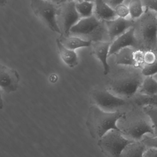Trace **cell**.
Returning a JSON list of instances; mask_svg holds the SVG:
<instances>
[{"label":"cell","mask_w":157,"mask_h":157,"mask_svg":"<svg viewBox=\"0 0 157 157\" xmlns=\"http://www.w3.org/2000/svg\"><path fill=\"white\" fill-rule=\"evenodd\" d=\"M125 113L120 110L106 111L96 105L90 107L86 122L90 135L99 140L112 130H120L118 122Z\"/></svg>","instance_id":"6da1fadb"},{"label":"cell","mask_w":157,"mask_h":157,"mask_svg":"<svg viewBox=\"0 0 157 157\" xmlns=\"http://www.w3.org/2000/svg\"><path fill=\"white\" fill-rule=\"evenodd\" d=\"M144 78L141 68L131 67L116 74L110 81L108 90L123 98H130L138 93Z\"/></svg>","instance_id":"7a4b0ae2"},{"label":"cell","mask_w":157,"mask_h":157,"mask_svg":"<svg viewBox=\"0 0 157 157\" xmlns=\"http://www.w3.org/2000/svg\"><path fill=\"white\" fill-rule=\"evenodd\" d=\"M134 28L139 49L154 50L157 46V13L145 9L143 15L135 21Z\"/></svg>","instance_id":"3957f363"},{"label":"cell","mask_w":157,"mask_h":157,"mask_svg":"<svg viewBox=\"0 0 157 157\" xmlns=\"http://www.w3.org/2000/svg\"><path fill=\"white\" fill-rule=\"evenodd\" d=\"M118 127L125 137L132 141H140L145 136L155 135L151 121L147 114L145 117L125 113L118 122Z\"/></svg>","instance_id":"277c9868"},{"label":"cell","mask_w":157,"mask_h":157,"mask_svg":"<svg viewBox=\"0 0 157 157\" xmlns=\"http://www.w3.org/2000/svg\"><path fill=\"white\" fill-rule=\"evenodd\" d=\"M70 36H77L93 42L110 41L105 21L95 15L81 18L70 31Z\"/></svg>","instance_id":"5b68a950"},{"label":"cell","mask_w":157,"mask_h":157,"mask_svg":"<svg viewBox=\"0 0 157 157\" xmlns=\"http://www.w3.org/2000/svg\"><path fill=\"white\" fill-rule=\"evenodd\" d=\"M133 142L125 137L120 130H113L99 139L97 145L107 156L121 157L123 151Z\"/></svg>","instance_id":"8992f818"},{"label":"cell","mask_w":157,"mask_h":157,"mask_svg":"<svg viewBox=\"0 0 157 157\" xmlns=\"http://www.w3.org/2000/svg\"><path fill=\"white\" fill-rule=\"evenodd\" d=\"M59 4L49 0H31V6L35 14L53 31L62 34L57 21Z\"/></svg>","instance_id":"52a82bcc"},{"label":"cell","mask_w":157,"mask_h":157,"mask_svg":"<svg viewBox=\"0 0 157 157\" xmlns=\"http://www.w3.org/2000/svg\"><path fill=\"white\" fill-rule=\"evenodd\" d=\"M76 3L66 2L58 5L57 21L62 34L65 36H70L72 28L81 19L77 10Z\"/></svg>","instance_id":"ba28073f"},{"label":"cell","mask_w":157,"mask_h":157,"mask_svg":"<svg viewBox=\"0 0 157 157\" xmlns=\"http://www.w3.org/2000/svg\"><path fill=\"white\" fill-rule=\"evenodd\" d=\"M92 98L95 105L106 111L119 110L117 109L118 108L126 104L125 99L115 95L108 90H95L92 94Z\"/></svg>","instance_id":"9c48e42d"},{"label":"cell","mask_w":157,"mask_h":157,"mask_svg":"<svg viewBox=\"0 0 157 157\" xmlns=\"http://www.w3.org/2000/svg\"><path fill=\"white\" fill-rule=\"evenodd\" d=\"M19 80L20 76L16 70L5 65H1L0 87L4 92L8 94L16 91Z\"/></svg>","instance_id":"30bf717a"},{"label":"cell","mask_w":157,"mask_h":157,"mask_svg":"<svg viewBox=\"0 0 157 157\" xmlns=\"http://www.w3.org/2000/svg\"><path fill=\"white\" fill-rule=\"evenodd\" d=\"M128 48L139 49V44L134 27L112 42L109 57L115 55L120 51Z\"/></svg>","instance_id":"8fae6325"},{"label":"cell","mask_w":157,"mask_h":157,"mask_svg":"<svg viewBox=\"0 0 157 157\" xmlns=\"http://www.w3.org/2000/svg\"><path fill=\"white\" fill-rule=\"evenodd\" d=\"M110 40L111 42L133 27L135 21L130 18L117 17L113 20L105 21Z\"/></svg>","instance_id":"7c38bea8"},{"label":"cell","mask_w":157,"mask_h":157,"mask_svg":"<svg viewBox=\"0 0 157 157\" xmlns=\"http://www.w3.org/2000/svg\"><path fill=\"white\" fill-rule=\"evenodd\" d=\"M111 41H100L93 42V54L100 61L103 69V74L106 75L109 73L110 66L108 63L109 57Z\"/></svg>","instance_id":"4fadbf2b"},{"label":"cell","mask_w":157,"mask_h":157,"mask_svg":"<svg viewBox=\"0 0 157 157\" xmlns=\"http://www.w3.org/2000/svg\"><path fill=\"white\" fill-rule=\"evenodd\" d=\"M94 15L103 21H110L117 17L114 8L105 0H95L94 2Z\"/></svg>","instance_id":"5bb4252c"},{"label":"cell","mask_w":157,"mask_h":157,"mask_svg":"<svg viewBox=\"0 0 157 157\" xmlns=\"http://www.w3.org/2000/svg\"><path fill=\"white\" fill-rule=\"evenodd\" d=\"M135 50L134 48H128L120 51L114 55L116 64L125 67L140 68L135 58Z\"/></svg>","instance_id":"9a60e30c"},{"label":"cell","mask_w":157,"mask_h":157,"mask_svg":"<svg viewBox=\"0 0 157 157\" xmlns=\"http://www.w3.org/2000/svg\"><path fill=\"white\" fill-rule=\"evenodd\" d=\"M56 43L59 54L64 63L70 68H74L78 65V56L76 52L65 47L59 39L57 40Z\"/></svg>","instance_id":"2e32d148"},{"label":"cell","mask_w":157,"mask_h":157,"mask_svg":"<svg viewBox=\"0 0 157 157\" xmlns=\"http://www.w3.org/2000/svg\"><path fill=\"white\" fill-rule=\"evenodd\" d=\"M59 40L61 43L67 48L75 51L81 48H88L92 46L93 42L90 40H86L77 36H63Z\"/></svg>","instance_id":"e0dca14e"},{"label":"cell","mask_w":157,"mask_h":157,"mask_svg":"<svg viewBox=\"0 0 157 157\" xmlns=\"http://www.w3.org/2000/svg\"><path fill=\"white\" fill-rule=\"evenodd\" d=\"M147 147L142 141H134L126 146L121 157H143Z\"/></svg>","instance_id":"ac0fdd59"},{"label":"cell","mask_w":157,"mask_h":157,"mask_svg":"<svg viewBox=\"0 0 157 157\" xmlns=\"http://www.w3.org/2000/svg\"><path fill=\"white\" fill-rule=\"evenodd\" d=\"M139 95L152 96L157 94V79L154 76L144 77L139 88Z\"/></svg>","instance_id":"d6986e66"},{"label":"cell","mask_w":157,"mask_h":157,"mask_svg":"<svg viewBox=\"0 0 157 157\" xmlns=\"http://www.w3.org/2000/svg\"><path fill=\"white\" fill-rule=\"evenodd\" d=\"M127 5L130 11V18L134 21L140 18L145 11L143 0H130Z\"/></svg>","instance_id":"ffe728a7"},{"label":"cell","mask_w":157,"mask_h":157,"mask_svg":"<svg viewBox=\"0 0 157 157\" xmlns=\"http://www.w3.org/2000/svg\"><path fill=\"white\" fill-rule=\"evenodd\" d=\"M76 7L81 18H87L94 15V2L82 1L76 3Z\"/></svg>","instance_id":"44dd1931"},{"label":"cell","mask_w":157,"mask_h":157,"mask_svg":"<svg viewBox=\"0 0 157 157\" xmlns=\"http://www.w3.org/2000/svg\"><path fill=\"white\" fill-rule=\"evenodd\" d=\"M143 108L144 112L151 121L155 132L154 135H157V107L147 105Z\"/></svg>","instance_id":"7402d4cb"},{"label":"cell","mask_w":157,"mask_h":157,"mask_svg":"<svg viewBox=\"0 0 157 157\" xmlns=\"http://www.w3.org/2000/svg\"><path fill=\"white\" fill-rule=\"evenodd\" d=\"M138 106L144 107L147 105L157 107V94L152 96H145L139 95L135 100Z\"/></svg>","instance_id":"603a6c76"},{"label":"cell","mask_w":157,"mask_h":157,"mask_svg":"<svg viewBox=\"0 0 157 157\" xmlns=\"http://www.w3.org/2000/svg\"><path fill=\"white\" fill-rule=\"evenodd\" d=\"M117 17L121 18H130V11L128 5L125 3L121 4L114 8Z\"/></svg>","instance_id":"cb8c5ba5"},{"label":"cell","mask_w":157,"mask_h":157,"mask_svg":"<svg viewBox=\"0 0 157 157\" xmlns=\"http://www.w3.org/2000/svg\"><path fill=\"white\" fill-rule=\"evenodd\" d=\"M157 61V54L154 50L144 51L143 66L155 63Z\"/></svg>","instance_id":"d4e9b609"},{"label":"cell","mask_w":157,"mask_h":157,"mask_svg":"<svg viewBox=\"0 0 157 157\" xmlns=\"http://www.w3.org/2000/svg\"><path fill=\"white\" fill-rule=\"evenodd\" d=\"M141 71L144 77L155 76L157 75V61L155 63L142 67Z\"/></svg>","instance_id":"484cf974"},{"label":"cell","mask_w":157,"mask_h":157,"mask_svg":"<svg viewBox=\"0 0 157 157\" xmlns=\"http://www.w3.org/2000/svg\"><path fill=\"white\" fill-rule=\"evenodd\" d=\"M147 148L157 149V135H146L141 140Z\"/></svg>","instance_id":"4316f807"},{"label":"cell","mask_w":157,"mask_h":157,"mask_svg":"<svg viewBox=\"0 0 157 157\" xmlns=\"http://www.w3.org/2000/svg\"><path fill=\"white\" fill-rule=\"evenodd\" d=\"M145 9L155 11L157 13V0H143Z\"/></svg>","instance_id":"83f0119b"},{"label":"cell","mask_w":157,"mask_h":157,"mask_svg":"<svg viewBox=\"0 0 157 157\" xmlns=\"http://www.w3.org/2000/svg\"><path fill=\"white\" fill-rule=\"evenodd\" d=\"M143 157H157V149L147 148L144 154Z\"/></svg>","instance_id":"f1b7e54d"},{"label":"cell","mask_w":157,"mask_h":157,"mask_svg":"<svg viewBox=\"0 0 157 157\" xmlns=\"http://www.w3.org/2000/svg\"><path fill=\"white\" fill-rule=\"evenodd\" d=\"M106 2L111 6L114 8L119 5L125 3L126 0H105Z\"/></svg>","instance_id":"f546056e"},{"label":"cell","mask_w":157,"mask_h":157,"mask_svg":"<svg viewBox=\"0 0 157 157\" xmlns=\"http://www.w3.org/2000/svg\"><path fill=\"white\" fill-rule=\"evenodd\" d=\"M61 3L66 2H81L82 0H61Z\"/></svg>","instance_id":"4dcf8cb0"},{"label":"cell","mask_w":157,"mask_h":157,"mask_svg":"<svg viewBox=\"0 0 157 157\" xmlns=\"http://www.w3.org/2000/svg\"><path fill=\"white\" fill-rule=\"evenodd\" d=\"M49 1H51V2L57 4H61V0H49Z\"/></svg>","instance_id":"1f68e13d"},{"label":"cell","mask_w":157,"mask_h":157,"mask_svg":"<svg viewBox=\"0 0 157 157\" xmlns=\"http://www.w3.org/2000/svg\"><path fill=\"white\" fill-rule=\"evenodd\" d=\"M82 1H87V2H94L95 0H82Z\"/></svg>","instance_id":"d6a6232c"},{"label":"cell","mask_w":157,"mask_h":157,"mask_svg":"<svg viewBox=\"0 0 157 157\" xmlns=\"http://www.w3.org/2000/svg\"><path fill=\"white\" fill-rule=\"evenodd\" d=\"M130 1V0H126V1H125V3L126 4H127V3H128V2H129V1Z\"/></svg>","instance_id":"836d02e7"},{"label":"cell","mask_w":157,"mask_h":157,"mask_svg":"<svg viewBox=\"0 0 157 157\" xmlns=\"http://www.w3.org/2000/svg\"><path fill=\"white\" fill-rule=\"evenodd\" d=\"M154 77H155L156 79H157V75H156L155 76H154Z\"/></svg>","instance_id":"e575fe53"}]
</instances>
